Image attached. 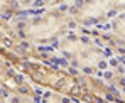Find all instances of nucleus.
<instances>
[{
  "instance_id": "f257e3e1",
  "label": "nucleus",
  "mask_w": 125,
  "mask_h": 103,
  "mask_svg": "<svg viewBox=\"0 0 125 103\" xmlns=\"http://www.w3.org/2000/svg\"><path fill=\"white\" fill-rule=\"evenodd\" d=\"M62 46H64V52L71 54L74 61L83 66H96L102 61V54L98 52V49L93 46H86L83 41L68 39L62 42Z\"/></svg>"
},
{
  "instance_id": "f03ea898",
  "label": "nucleus",
  "mask_w": 125,
  "mask_h": 103,
  "mask_svg": "<svg viewBox=\"0 0 125 103\" xmlns=\"http://www.w3.org/2000/svg\"><path fill=\"white\" fill-rule=\"evenodd\" d=\"M46 103H68L66 100H61V98H58V96H51V98H47V102Z\"/></svg>"
},
{
  "instance_id": "7ed1b4c3",
  "label": "nucleus",
  "mask_w": 125,
  "mask_h": 103,
  "mask_svg": "<svg viewBox=\"0 0 125 103\" xmlns=\"http://www.w3.org/2000/svg\"><path fill=\"white\" fill-rule=\"evenodd\" d=\"M0 103H7V98H5V95H3V91H2V88H0Z\"/></svg>"
},
{
  "instance_id": "20e7f679",
  "label": "nucleus",
  "mask_w": 125,
  "mask_h": 103,
  "mask_svg": "<svg viewBox=\"0 0 125 103\" xmlns=\"http://www.w3.org/2000/svg\"><path fill=\"white\" fill-rule=\"evenodd\" d=\"M7 103H25V102H21V100H9Z\"/></svg>"
}]
</instances>
